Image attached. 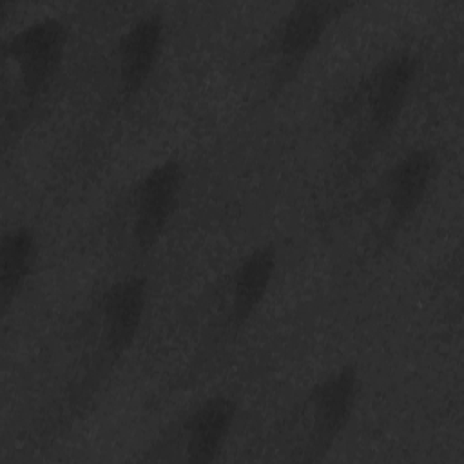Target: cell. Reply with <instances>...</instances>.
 <instances>
[{
	"instance_id": "2",
	"label": "cell",
	"mask_w": 464,
	"mask_h": 464,
	"mask_svg": "<svg viewBox=\"0 0 464 464\" xmlns=\"http://www.w3.org/2000/svg\"><path fill=\"white\" fill-rule=\"evenodd\" d=\"M361 390L355 364H341L321 377L304 397L299 460L317 462L335 446L348 428Z\"/></svg>"
},
{
	"instance_id": "5",
	"label": "cell",
	"mask_w": 464,
	"mask_h": 464,
	"mask_svg": "<svg viewBox=\"0 0 464 464\" xmlns=\"http://www.w3.org/2000/svg\"><path fill=\"white\" fill-rule=\"evenodd\" d=\"M185 183L183 165L167 158L147 169L134 183L129 201V237L140 254H149L170 225Z\"/></svg>"
},
{
	"instance_id": "6",
	"label": "cell",
	"mask_w": 464,
	"mask_h": 464,
	"mask_svg": "<svg viewBox=\"0 0 464 464\" xmlns=\"http://www.w3.org/2000/svg\"><path fill=\"white\" fill-rule=\"evenodd\" d=\"M237 404L227 393H214L192 406L160 450L174 451V459L192 464L216 462L230 439Z\"/></svg>"
},
{
	"instance_id": "1",
	"label": "cell",
	"mask_w": 464,
	"mask_h": 464,
	"mask_svg": "<svg viewBox=\"0 0 464 464\" xmlns=\"http://www.w3.org/2000/svg\"><path fill=\"white\" fill-rule=\"evenodd\" d=\"M67 42L69 27L54 14L34 18L5 38L4 65L5 72H11L20 109L29 111L45 98L62 69Z\"/></svg>"
},
{
	"instance_id": "4",
	"label": "cell",
	"mask_w": 464,
	"mask_h": 464,
	"mask_svg": "<svg viewBox=\"0 0 464 464\" xmlns=\"http://www.w3.org/2000/svg\"><path fill=\"white\" fill-rule=\"evenodd\" d=\"M147 303L149 281L143 274H125L107 285L98 303L92 366L98 375L132 348L145 321Z\"/></svg>"
},
{
	"instance_id": "9",
	"label": "cell",
	"mask_w": 464,
	"mask_h": 464,
	"mask_svg": "<svg viewBox=\"0 0 464 464\" xmlns=\"http://www.w3.org/2000/svg\"><path fill=\"white\" fill-rule=\"evenodd\" d=\"M437 174V156L430 147H413L395 160L382 181L386 230L408 225L424 203Z\"/></svg>"
},
{
	"instance_id": "7",
	"label": "cell",
	"mask_w": 464,
	"mask_h": 464,
	"mask_svg": "<svg viewBox=\"0 0 464 464\" xmlns=\"http://www.w3.org/2000/svg\"><path fill=\"white\" fill-rule=\"evenodd\" d=\"M419 78V56L393 51L370 72L362 92L364 127L372 140H382L399 123Z\"/></svg>"
},
{
	"instance_id": "11",
	"label": "cell",
	"mask_w": 464,
	"mask_h": 464,
	"mask_svg": "<svg viewBox=\"0 0 464 464\" xmlns=\"http://www.w3.org/2000/svg\"><path fill=\"white\" fill-rule=\"evenodd\" d=\"M38 259V239L29 225H13L0 239V303L4 312L18 299Z\"/></svg>"
},
{
	"instance_id": "3",
	"label": "cell",
	"mask_w": 464,
	"mask_h": 464,
	"mask_svg": "<svg viewBox=\"0 0 464 464\" xmlns=\"http://www.w3.org/2000/svg\"><path fill=\"white\" fill-rule=\"evenodd\" d=\"M352 4L337 0L295 2L277 22L270 44V92L283 91L326 36L330 25Z\"/></svg>"
},
{
	"instance_id": "10",
	"label": "cell",
	"mask_w": 464,
	"mask_h": 464,
	"mask_svg": "<svg viewBox=\"0 0 464 464\" xmlns=\"http://www.w3.org/2000/svg\"><path fill=\"white\" fill-rule=\"evenodd\" d=\"M277 248L265 241L250 248L234 266L227 283L225 328L239 332L261 308L276 276Z\"/></svg>"
},
{
	"instance_id": "8",
	"label": "cell",
	"mask_w": 464,
	"mask_h": 464,
	"mask_svg": "<svg viewBox=\"0 0 464 464\" xmlns=\"http://www.w3.org/2000/svg\"><path fill=\"white\" fill-rule=\"evenodd\" d=\"M165 44V18L158 11H149L134 18L118 38L116 45V85L123 100H130L143 91L152 78Z\"/></svg>"
}]
</instances>
